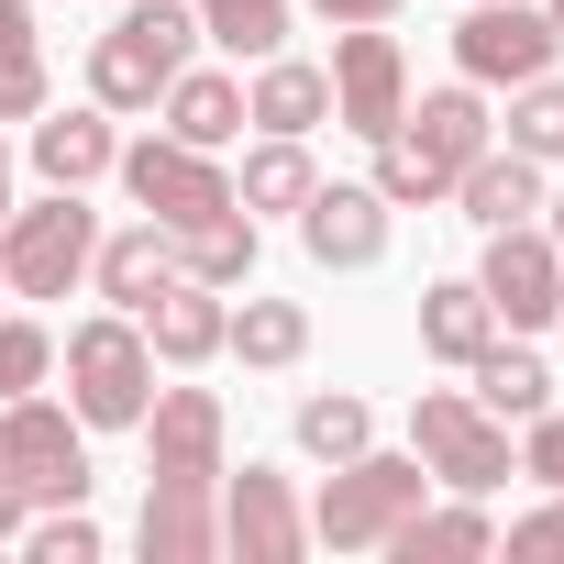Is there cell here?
<instances>
[{
	"label": "cell",
	"instance_id": "6da1fadb",
	"mask_svg": "<svg viewBox=\"0 0 564 564\" xmlns=\"http://www.w3.org/2000/svg\"><path fill=\"white\" fill-rule=\"evenodd\" d=\"M487 144H498V133H487V89H476V78L421 89V100L377 133V199H388V210H432V199H454V177H465Z\"/></svg>",
	"mask_w": 564,
	"mask_h": 564
},
{
	"label": "cell",
	"instance_id": "7a4b0ae2",
	"mask_svg": "<svg viewBox=\"0 0 564 564\" xmlns=\"http://www.w3.org/2000/svg\"><path fill=\"white\" fill-rule=\"evenodd\" d=\"M421 498H432V465L366 443V454H344V465L322 476V498H311V542H322V553H377Z\"/></svg>",
	"mask_w": 564,
	"mask_h": 564
},
{
	"label": "cell",
	"instance_id": "3957f363",
	"mask_svg": "<svg viewBox=\"0 0 564 564\" xmlns=\"http://www.w3.org/2000/svg\"><path fill=\"white\" fill-rule=\"evenodd\" d=\"M188 45H199V12L188 0H133V12L89 45V100L122 122V111H155L166 100V78L188 67Z\"/></svg>",
	"mask_w": 564,
	"mask_h": 564
},
{
	"label": "cell",
	"instance_id": "277c9868",
	"mask_svg": "<svg viewBox=\"0 0 564 564\" xmlns=\"http://www.w3.org/2000/svg\"><path fill=\"white\" fill-rule=\"evenodd\" d=\"M67 410L89 432H144V410H155V344H144L133 311H100V322L67 333Z\"/></svg>",
	"mask_w": 564,
	"mask_h": 564
},
{
	"label": "cell",
	"instance_id": "5b68a950",
	"mask_svg": "<svg viewBox=\"0 0 564 564\" xmlns=\"http://www.w3.org/2000/svg\"><path fill=\"white\" fill-rule=\"evenodd\" d=\"M89 254H100L89 188H45L34 210L12 199V221H0V289H12V300H67L89 276Z\"/></svg>",
	"mask_w": 564,
	"mask_h": 564
},
{
	"label": "cell",
	"instance_id": "8992f818",
	"mask_svg": "<svg viewBox=\"0 0 564 564\" xmlns=\"http://www.w3.org/2000/svg\"><path fill=\"white\" fill-rule=\"evenodd\" d=\"M410 454H421L432 487H454V498H487V487L520 476V443H509L498 410H476V388H421V399H410Z\"/></svg>",
	"mask_w": 564,
	"mask_h": 564
},
{
	"label": "cell",
	"instance_id": "52a82bcc",
	"mask_svg": "<svg viewBox=\"0 0 564 564\" xmlns=\"http://www.w3.org/2000/svg\"><path fill=\"white\" fill-rule=\"evenodd\" d=\"M0 476H12L34 509H67V498H89L100 476H89V421L67 410V399H0Z\"/></svg>",
	"mask_w": 564,
	"mask_h": 564
},
{
	"label": "cell",
	"instance_id": "ba28073f",
	"mask_svg": "<svg viewBox=\"0 0 564 564\" xmlns=\"http://www.w3.org/2000/svg\"><path fill=\"white\" fill-rule=\"evenodd\" d=\"M122 188H133V210L144 221H166V232H188V221H210V210H232V177H221V155H199V144H177V133H144V144H122V166H111Z\"/></svg>",
	"mask_w": 564,
	"mask_h": 564
},
{
	"label": "cell",
	"instance_id": "9c48e42d",
	"mask_svg": "<svg viewBox=\"0 0 564 564\" xmlns=\"http://www.w3.org/2000/svg\"><path fill=\"white\" fill-rule=\"evenodd\" d=\"M476 289H487L498 333H553V322H564V254H553V232H542V221H509V232H487Z\"/></svg>",
	"mask_w": 564,
	"mask_h": 564
},
{
	"label": "cell",
	"instance_id": "30bf717a",
	"mask_svg": "<svg viewBox=\"0 0 564 564\" xmlns=\"http://www.w3.org/2000/svg\"><path fill=\"white\" fill-rule=\"evenodd\" d=\"M553 56H564L553 12H531V0H465V23H454V67H465L476 89H520V78H542Z\"/></svg>",
	"mask_w": 564,
	"mask_h": 564
},
{
	"label": "cell",
	"instance_id": "8fae6325",
	"mask_svg": "<svg viewBox=\"0 0 564 564\" xmlns=\"http://www.w3.org/2000/svg\"><path fill=\"white\" fill-rule=\"evenodd\" d=\"M399 111H410V56H399V34H388V23H333V122L377 144Z\"/></svg>",
	"mask_w": 564,
	"mask_h": 564
},
{
	"label": "cell",
	"instance_id": "7c38bea8",
	"mask_svg": "<svg viewBox=\"0 0 564 564\" xmlns=\"http://www.w3.org/2000/svg\"><path fill=\"white\" fill-rule=\"evenodd\" d=\"M221 553H243V564H300L311 553V509L276 465H243V476L221 465Z\"/></svg>",
	"mask_w": 564,
	"mask_h": 564
},
{
	"label": "cell",
	"instance_id": "4fadbf2b",
	"mask_svg": "<svg viewBox=\"0 0 564 564\" xmlns=\"http://www.w3.org/2000/svg\"><path fill=\"white\" fill-rule=\"evenodd\" d=\"M133 553L144 564H210L221 553V476H144Z\"/></svg>",
	"mask_w": 564,
	"mask_h": 564
},
{
	"label": "cell",
	"instance_id": "5bb4252c",
	"mask_svg": "<svg viewBox=\"0 0 564 564\" xmlns=\"http://www.w3.org/2000/svg\"><path fill=\"white\" fill-rule=\"evenodd\" d=\"M300 243H311V265H344V276L377 265V254H388V199H377V177H366V188H344V177L311 188V199H300Z\"/></svg>",
	"mask_w": 564,
	"mask_h": 564
},
{
	"label": "cell",
	"instance_id": "9a60e30c",
	"mask_svg": "<svg viewBox=\"0 0 564 564\" xmlns=\"http://www.w3.org/2000/svg\"><path fill=\"white\" fill-rule=\"evenodd\" d=\"M221 399L210 388H155L144 410V476H221Z\"/></svg>",
	"mask_w": 564,
	"mask_h": 564
},
{
	"label": "cell",
	"instance_id": "2e32d148",
	"mask_svg": "<svg viewBox=\"0 0 564 564\" xmlns=\"http://www.w3.org/2000/svg\"><path fill=\"white\" fill-rule=\"evenodd\" d=\"M144 322V344H155V366H210L221 355V322H232V289H199V276H166V289L133 311Z\"/></svg>",
	"mask_w": 564,
	"mask_h": 564
},
{
	"label": "cell",
	"instance_id": "e0dca14e",
	"mask_svg": "<svg viewBox=\"0 0 564 564\" xmlns=\"http://www.w3.org/2000/svg\"><path fill=\"white\" fill-rule=\"evenodd\" d=\"M122 166V133H111V111L89 100V111H34V177L45 188H100Z\"/></svg>",
	"mask_w": 564,
	"mask_h": 564
},
{
	"label": "cell",
	"instance_id": "ac0fdd59",
	"mask_svg": "<svg viewBox=\"0 0 564 564\" xmlns=\"http://www.w3.org/2000/svg\"><path fill=\"white\" fill-rule=\"evenodd\" d=\"M243 122H254V133H322V122H333V67H300L289 45H276V56H254Z\"/></svg>",
	"mask_w": 564,
	"mask_h": 564
},
{
	"label": "cell",
	"instance_id": "d6986e66",
	"mask_svg": "<svg viewBox=\"0 0 564 564\" xmlns=\"http://www.w3.org/2000/svg\"><path fill=\"white\" fill-rule=\"evenodd\" d=\"M454 210L476 221V232H509V221H542V166L520 155V144H487L465 177H454Z\"/></svg>",
	"mask_w": 564,
	"mask_h": 564
},
{
	"label": "cell",
	"instance_id": "ffe728a7",
	"mask_svg": "<svg viewBox=\"0 0 564 564\" xmlns=\"http://www.w3.org/2000/svg\"><path fill=\"white\" fill-rule=\"evenodd\" d=\"M377 553H388V564H476V553H498V520H487L476 498H454V509H432V498H421Z\"/></svg>",
	"mask_w": 564,
	"mask_h": 564
},
{
	"label": "cell",
	"instance_id": "44dd1931",
	"mask_svg": "<svg viewBox=\"0 0 564 564\" xmlns=\"http://www.w3.org/2000/svg\"><path fill=\"white\" fill-rule=\"evenodd\" d=\"M166 276H177V232H166V221H133V232H111V243L89 254V289H100L111 311H144Z\"/></svg>",
	"mask_w": 564,
	"mask_h": 564
},
{
	"label": "cell",
	"instance_id": "7402d4cb",
	"mask_svg": "<svg viewBox=\"0 0 564 564\" xmlns=\"http://www.w3.org/2000/svg\"><path fill=\"white\" fill-rule=\"evenodd\" d=\"M487 344H498L487 289H476V276H432V289H421V355L432 366H476Z\"/></svg>",
	"mask_w": 564,
	"mask_h": 564
},
{
	"label": "cell",
	"instance_id": "603a6c76",
	"mask_svg": "<svg viewBox=\"0 0 564 564\" xmlns=\"http://www.w3.org/2000/svg\"><path fill=\"white\" fill-rule=\"evenodd\" d=\"M155 111H166V133H177V144H199V155H221V144L243 133V78H221V67H177Z\"/></svg>",
	"mask_w": 564,
	"mask_h": 564
},
{
	"label": "cell",
	"instance_id": "cb8c5ba5",
	"mask_svg": "<svg viewBox=\"0 0 564 564\" xmlns=\"http://www.w3.org/2000/svg\"><path fill=\"white\" fill-rule=\"evenodd\" d=\"M476 410H498V421H531V410H553V366H542V344L531 333H498L476 366Z\"/></svg>",
	"mask_w": 564,
	"mask_h": 564
},
{
	"label": "cell",
	"instance_id": "d4e9b609",
	"mask_svg": "<svg viewBox=\"0 0 564 564\" xmlns=\"http://www.w3.org/2000/svg\"><path fill=\"white\" fill-rule=\"evenodd\" d=\"M221 355H243L254 377H289V366L311 355V311H300V300H243V311L221 322Z\"/></svg>",
	"mask_w": 564,
	"mask_h": 564
},
{
	"label": "cell",
	"instance_id": "484cf974",
	"mask_svg": "<svg viewBox=\"0 0 564 564\" xmlns=\"http://www.w3.org/2000/svg\"><path fill=\"white\" fill-rule=\"evenodd\" d=\"M177 276H199V289H243V276H254V210L232 199V210L188 221L177 232Z\"/></svg>",
	"mask_w": 564,
	"mask_h": 564
},
{
	"label": "cell",
	"instance_id": "4316f807",
	"mask_svg": "<svg viewBox=\"0 0 564 564\" xmlns=\"http://www.w3.org/2000/svg\"><path fill=\"white\" fill-rule=\"evenodd\" d=\"M322 188V166H311V133H265L254 155H243V177H232V199L243 210H300Z\"/></svg>",
	"mask_w": 564,
	"mask_h": 564
},
{
	"label": "cell",
	"instance_id": "83f0119b",
	"mask_svg": "<svg viewBox=\"0 0 564 564\" xmlns=\"http://www.w3.org/2000/svg\"><path fill=\"white\" fill-rule=\"evenodd\" d=\"M45 111V56H34V0H0V122Z\"/></svg>",
	"mask_w": 564,
	"mask_h": 564
},
{
	"label": "cell",
	"instance_id": "f1b7e54d",
	"mask_svg": "<svg viewBox=\"0 0 564 564\" xmlns=\"http://www.w3.org/2000/svg\"><path fill=\"white\" fill-rule=\"evenodd\" d=\"M199 12V45H221V56H276L289 45V0H188Z\"/></svg>",
	"mask_w": 564,
	"mask_h": 564
},
{
	"label": "cell",
	"instance_id": "f546056e",
	"mask_svg": "<svg viewBox=\"0 0 564 564\" xmlns=\"http://www.w3.org/2000/svg\"><path fill=\"white\" fill-rule=\"evenodd\" d=\"M289 432H300V454H311V465H344V454H366V443H377V410L333 388V399H300V421H289Z\"/></svg>",
	"mask_w": 564,
	"mask_h": 564
},
{
	"label": "cell",
	"instance_id": "4dcf8cb0",
	"mask_svg": "<svg viewBox=\"0 0 564 564\" xmlns=\"http://www.w3.org/2000/svg\"><path fill=\"white\" fill-rule=\"evenodd\" d=\"M509 144H520L531 166H553V155H564V78H553V67L509 89Z\"/></svg>",
	"mask_w": 564,
	"mask_h": 564
},
{
	"label": "cell",
	"instance_id": "1f68e13d",
	"mask_svg": "<svg viewBox=\"0 0 564 564\" xmlns=\"http://www.w3.org/2000/svg\"><path fill=\"white\" fill-rule=\"evenodd\" d=\"M23 553H34V564H100V553H111V531L89 520V498H67V509L23 520Z\"/></svg>",
	"mask_w": 564,
	"mask_h": 564
},
{
	"label": "cell",
	"instance_id": "d6a6232c",
	"mask_svg": "<svg viewBox=\"0 0 564 564\" xmlns=\"http://www.w3.org/2000/svg\"><path fill=\"white\" fill-rule=\"evenodd\" d=\"M45 366H56V333H45V322H12V311H0V399L45 388Z\"/></svg>",
	"mask_w": 564,
	"mask_h": 564
},
{
	"label": "cell",
	"instance_id": "836d02e7",
	"mask_svg": "<svg viewBox=\"0 0 564 564\" xmlns=\"http://www.w3.org/2000/svg\"><path fill=\"white\" fill-rule=\"evenodd\" d=\"M498 553H509V564L564 553V487H542V509H531V520H509V531H498Z\"/></svg>",
	"mask_w": 564,
	"mask_h": 564
},
{
	"label": "cell",
	"instance_id": "e575fe53",
	"mask_svg": "<svg viewBox=\"0 0 564 564\" xmlns=\"http://www.w3.org/2000/svg\"><path fill=\"white\" fill-rule=\"evenodd\" d=\"M520 432H531V443H520V476H531V487H564V399H553V410H531Z\"/></svg>",
	"mask_w": 564,
	"mask_h": 564
},
{
	"label": "cell",
	"instance_id": "d590c367",
	"mask_svg": "<svg viewBox=\"0 0 564 564\" xmlns=\"http://www.w3.org/2000/svg\"><path fill=\"white\" fill-rule=\"evenodd\" d=\"M311 12H322V23H399L410 0H311Z\"/></svg>",
	"mask_w": 564,
	"mask_h": 564
},
{
	"label": "cell",
	"instance_id": "8d00e7d4",
	"mask_svg": "<svg viewBox=\"0 0 564 564\" xmlns=\"http://www.w3.org/2000/svg\"><path fill=\"white\" fill-rule=\"evenodd\" d=\"M23 520H34V498H23L12 476H0V542H23Z\"/></svg>",
	"mask_w": 564,
	"mask_h": 564
},
{
	"label": "cell",
	"instance_id": "74e56055",
	"mask_svg": "<svg viewBox=\"0 0 564 564\" xmlns=\"http://www.w3.org/2000/svg\"><path fill=\"white\" fill-rule=\"evenodd\" d=\"M542 232H553V254H564V188H553V199H542Z\"/></svg>",
	"mask_w": 564,
	"mask_h": 564
},
{
	"label": "cell",
	"instance_id": "f35d334b",
	"mask_svg": "<svg viewBox=\"0 0 564 564\" xmlns=\"http://www.w3.org/2000/svg\"><path fill=\"white\" fill-rule=\"evenodd\" d=\"M0 221H12V144H0Z\"/></svg>",
	"mask_w": 564,
	"mask_h": 564
},
{
	"label": "cell",
	"instance_id": "ab89813d",
	"mask_svg": "<svg viewBox=\"0 0 564 564\" xmlns=\"http://www.w3.org/2000/svg\"><path fill=\"white\" fill-rule=\"evenodd\" d=\"M542 12H553V34H564V0H542Z\"/></svg>",
	"mask_w": 564,
	"mask_h": 564
},
{
	"label": "cell",
	"instance_id": "60d3db41",
	"mask_svg": "<svg viewBox=\"0 0 564 564\" xmlns=\"http://www.w3.org/2000/svg\"><path fill=\"white\" fill-rule=\"evenodd\" d=\"M0 300H12V289H0Z\"/></svg>",
	"mask_w": 564,
	"mask_h": 564
}]
</instances>
